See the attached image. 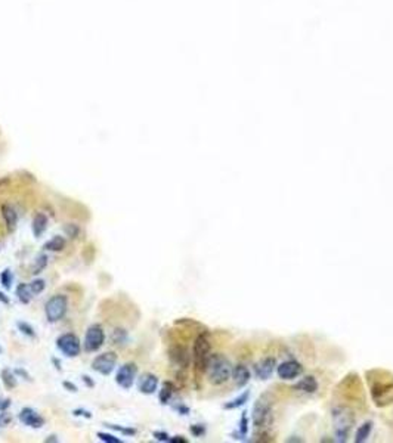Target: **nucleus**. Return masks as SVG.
<instances>
[{
	"mask_svg": "<svg viewBox=\"0 0 393 443\" xmlns=\"http://www.w3.org/2000/svg\"><path fill=\"white\" fill-rule=\"evenodd\" d=\"M294 389L303 391V393H315L318 390V381L314 377H305L294 386Z\"/></svg>",
	"mask_w": 393,
	"mask_h": 443,
	"instance_id": "18",
	"label": "nucleus"
},
{
	"mask_svg": "<svg viewBox=\"0 0 393 443\" xmlns=\"http://www.w3.org/2000/svg\"><path fill=\"white\" fill-rule=\"evenodd\" d=\"M0 302L5 303V305H8V303H9V299H8L3 292H0Z\"/></svg>",
	"mask_w": 393,
	"mask_h": 443,
	"instance_id": "43",
	"label": "nucleus"
},
{
	"mask_svg": "<svg viewBox=\"0 0 393 443\" xmlns=\"http://www.w3.org/2000/svg\"><path fill=\"white\" fill-rule=\"evenodd\" d=\"M46 266H48V256L42 254V256H39V259L36 260V264H34L33 269H31V273L39 275V273L43 272V269H45Z\"/></svg>",
	"mask_w": 393,
	"mask_h": 443,
	"instance_id": "25",
	"label": "nucleus"
},
{
	"mask_svg": "<svg viewBox=\"0 0 393 443\" xmlns=\"http://www.w3.org/2000/svg\"><path fill=\"white\" fill-rule=\"evenodd\" d=\"M17 297L23 305H28L31 302V299H33V292L30 289V285L28 284H20L18 288H17Z\"/></svg>",
	"mask_w": 393,
	"mask_h": 443,
	"instance_id": "20",
	"label": "nucleus"
},
{
	"mask_svg": "<svg viewBox=\"0 0 393 443\" xmlns=\"http://www.w3.org/2000/svg\"><path fill=\"white\" fill-rule=\"evenodd\" d=\"M115 365H117V355L114 352H105L102 355H98L92 362V368L101 375H109L115 369Z\"/></svg>",
	"mask_w": 393,
	"mask_h": 443,
	"instance_id": "8",
	"label": "nucleus"
},
{
	"mask_svg": "<svg viewBox=\"0 0 393 443\" xmlns=\"http://www.w3.org/2000/svg\"><path fill=\"white\" fill-rule=\"evenodd\" d=\"M172 394H173V384L169 383V381H166V383L163 384V389L160 390V402H161L163 405L169 403Z\"/></svg>",
	"mask_w": 393,
	"mask_h": 443,
	"instance_id": "23",
	"label": "nucleus"
},
{
	"mask_svg": "<svg viewBox=\"0 0 393 443\" xmlns=\"http://www.w3.org/2000/svg\"><path fill=\"white\" fill-rule=\"evenodd\" d=\"M210 350H211V346H210V341L207 339L206 334H201L195 339V343H194V365H195V369L198 372H206V368H207V362L210 359Z\"/></svg>",
	"mask_w": 393,
	"mask_h": 443,
	"instance_id": "2",
	"label": "nucleus"
},
{
	"mask_svg": "<svg viewBox=\"0 0 393 443\" xmlns=\"http://www.w3.org/2000/svg\"><path fill=\"white\" fill-rule=\"evenodd\" d=\"M232 380L236 386L242 387L250 381V371L244 365H238L232 369Z\"/></svg>",
	"mask_w": 393,
	"mask_h": 443,
	"instance_id": "17",
	"label": "nucleus"
},
{
	"mask_svg": "<svg viewBox=\"0 0 393 443\" xmlns=\"http://www.w3.org/2000/svg\"><path fill=\"white\" fill-rule=\"evenodd\" d=\"M73 414H74L76 417H86V418L92 417V415H90V412H89V411H84V409H76Z\"/></svg>",
	"mask_w": 393,
	"mask_h": 443,
	"instance_id": "36",
	"label": "nucleus"
},
{
	"mask_svg": "<svg viewBox=\"0 0 393 443\" xmlns=\"http://www.w3.org/2000/svg\"><path fill=\"white\" fill-rule=\"evenodd\" d=\"M136 374H138V366H136V364H133V362L124 364V365L118 368V371L115 374V383L121 389L129 390L132 386L135 384Z\"/></svg>",
	"mask_w": 393,
	"mask_h": 443,
	"instance_id": "7",
	"label": "nucleus"
},
{
	"mask_svg": "<svg viewBox=\"0 0 393 443\" xmlns=\"http://www.w3.org/2000/svg\"><path fill=\"white\" fill-rule=\"evenodd\" d=\"M303 372V368L299 362L296 361H287L283 362L281 365L277 368V374L281 380H294Z\"/></svg>",
	"mask_w": 393,
	"mask_h": 443,
	"instance_id": "10",
	"label": "nucleus"
},
{
	"mask_svg": "<svg viewBox=\"0 0 393 443\" xmlns=\"http://www.w3.org/2000/svg\"><path fill=\"white\" fill-rule=\"evenodd\" d=\"M333 418H334V431H336V440L337 442H346L349 431L353 425V415L350 411L346 409H336L333 412Z\"/></svg>",
	"mask_w": 393,
	"mask_h": 443,
	"instance_id": "4",
	"label": "nucleus"
},
{
	"mask_svg": "<svg viewBox=\"0 0 393 443\" xmlns=\"http://www.w3.org/2000/svg\"><path fill=\"white\" fill-rule=\"evenodd\" d=\"M68 311V299L67 296L64 294H56V296H52L46 306H45V313H46V319L51 322V324H55L58 321H61L65 313Z\"/></svg>",
	"mask_w": 393,
	"mask_h": 443,
	"instance_id": "3",
	"label": "nucleus"
},
{
	"mask_svg": "<svg viewBox=\"0 0 393 443\" xmlns=\"http://www.w3.org/2000/svg\"><path fill=\"white\" fill-rule=\"evenodd\" d=\"M56 347L67 358H77L80 355V352H81L80 339L76 334H73V333H67V334H62L61 337H58V340H56Z\"/></svg>",
	"mask_w": 393,
	"mask_h": 443,
	"instance_id": "5",
	"label": "nucleus"
},
{
	"mask_svg": "<svg viewBox=\"0 0 393 443\" xmlns=\"http://www.w3.org/2000/svg\"><path fill=\"white\" fill-rule=\"evenodd\" d=\"M158 387V378L154 374H142L138 380V389L144 394H153L157 391Z\"/></svg>",
	"mask_w": 393,
	"mask_h": 443,
	"instance_id": "12",
	"label": "nucleus"
},
{
	"mask_svg": "<svg viewBox=\"0 0 393 443\" xmlns=\"http://www.w3.org/2000/svg\"><path fill=\"white\" fill-rule=\"evenodd\" d=\"M17 327H18V330L23 333V334H26L28 337H36V333H34V328L30 325V324H27V322H18L17 324Z\"/></svg>",
	"mask_w": 393,
	"mask_h": 443,
	"instance_id": "29",
	"label": "nucleus"
},
{
	"mask_svg": "<svg viewBox=\"0 0 393 443\" xmlns=\"http://www.w3.org/2000/svg\"><path fill=\"white\" fill-rule=\"evenodd\" d=\"M372 430V424L371 422H364L358 431H356V437H355V442L356 443H364L369 437V433Z\"/></svg>",
	"mask_w": 393,
	"mask_h": 443,
	"instance_id": "22",
	"label": "nucleus"
},
{
	"mask_svg": "<svg viewBox=\"0 0 393 443\" xmlns=\"http://www.w3.org/2000/svg\"><path fill=\"white\" fill-rule=\"evenodd\" d=\"M105 341V333L102 330L101 325L98 324H93L87 328L86 331V336H84V341H83V346H84V350L92 353V352H96L102 347Z\"/></svg>",
	"mask_w": 393,
	"mask_h": 443,
	"instance_id": "6",
	"label": "nucleus"
},
{
	"mask_svg": "<svg viewBox=\"0 0 393 443\" xmlns=\"http://www.w3.org/2000/svg\"><path fill=\"white\" fill-rule=\"evenodd\" d=\"M169 353H170V355H169L170 359H172L176 365L185 368V366H188V364H189V355H188V352L185 350L184 347H173Z\"/></svg>",
	"mask_w": 393,
	"mask_h": 443,
	"instance_id": "16",
	"label": "nucleus"
},
{
	"mask_svg": "<svg viewBox=\"0 0 393 443\" xmlns=\"http://www.w3.org/2000/svg\"><path fill=\"white\" fill-rule=\"evenodd\" d=\"M45 442H59V439L56 436H49V437L45 439Z\"/></svg>",
	"mask_w": 393,
	"mask_h": 443,
	"instance_id": "44",
	"label": "nucleus"
},
{
	"mask_svg": "<svg viewBox=\"0 0 393 443\" xmlns=\"http://www.w3.org/2000/svg\"><path fill=\"white\" fill-rule=\"evenodd\" d=\"M156 439H157L158 442H170V437H169V434L167 433H164V431H154V434H153Z\"/></svg>",
	"mask_w": 393,
	"mask_h": 443,
	"instance_id": "33",
	"label": "nucleus"
},
{
	"mask_svg": "<svg viewBox=\"0 0 393 443\" xmlns=\"http://www.w3.org/2000/svg\"><path fill=\"white\" fill-rule=\"evenodd\" d=\"M248 396H250V393H248V391H245V393H242V394H241L239 397H236V399H234L232 402L226 403V405H225L223 408H225V409H234V408H238V406L244 405V403H245V402L248 400Z\"/></svg>",
	"mask_w": 393,
	"mask_h": 443,
	"instance_id": "24",
	"label": "nucleus"
},
{
	"mask_svg": "<svg viewBox=\"0 0 393 443\" xmlns=\"http://www.w3.org/2000/svg\"><path fill=\"white\" fill-rule=\"evenodd\" d=\"M65 232L68 235H71L73 238H76L77 234H79V228L74 226V225H70V226H65Z\"/></svg>",
	"mask_w": 393,
	"mask_h": 443,
	"instance_id": "35",
	"label": "nucleus"
},
{
	"mask_svg": "<svg viewBox=\"0 0 393 443\" xmlns=\"http://www.w3.org/2000/svg\"><path fill=\"white\" fill-rule=\"evenodd\" d=\"M126 340H127V333L124 330H121V328L114 330V333H112V343L114 344H123V343H126Z\"/></svg>",
	"mask_w": 393,
	"mask_h": 443,
	"instance_id": "27",
	"label": "nucleus"
},
{
	"mask_svg": "<svg viewBox=\"0 0 393 443\" xmlns=\"http://www.w3.org/2000/svg\"><path fill=\"white\" fill-rule=\"evenodd\" d=\"M81 378H83V381L87 384V387H95V381H92V380H90V377H87V375H83Z\"/></svg>",
	"mask_w": 393,
	"mask_h": 443,
	"instance_id": "40",
	"label": "nucleus"
},
{
	"mask_svg": "<svg viewBox=\"0 0 393 443\" xmlns=\"http://www.w3.org/2000/svg\"><path fill=\"white\" fill-rule=\"evenodd\" d=\"M48 229V216L45 213H37L31 223V231L36 238H40Z\"/></svg>",
	"mask_w": 393,
	"mask_h": 443,
	"instance_id": "14",
	"label": "nucleus"
},
{
	"mask_svg": "<svg viewBox=\"0 0 393 443\" xmlns=\"http://www.w3.org/2000/svg\"><path fill=\"white\" fill-rule=\"evenodd\" d=\"M11 406V400L9 399H0V412L6 411Z\"/></svg>",
	"mask_w": 393,
	"mask_h": 443,
	"instance_id": "37",
	"label": "nucleus"
},
{
	"mask_svg": "<svg viewBox=\"0 0 393 443\" xmlns=\"http://www.w3.org/2000/svg\"><path fill=\"white\" fill-rule=\"evenodd\" d=\"M12 422V415L8 411L0 412V427H8Z\"/></svg>",
	"mask_w": 393,
	"mask_h": 443,
	"instance_id": "31",
	"label": "nucleus"
},
{
	"mask_svg": "<svg viewBox=\"0 0 393 443\" xmlns=\"http://www.w3.org/2000/svg\"><path fill=\"white\" fill-rule=\"evenodd\" d=\"M15 372H17V374H20V375H24V377H26L27 381H31V377L28 375V372H27L26 369H21V368H18V369H17Z\"/></svg>",
	"mask_w": 393,
	"mask_h": 443,
	"instance_id": "41",
	"label": "nucleus"
},
{
	"mask_svg": "<svg viewBox=\"0 0 393 443\" xmlns=\"http://www.w3.org/2000/svg\"><path fill=\"white\" fill-rule=\"evenodd\" d=\"M2 381H3V384L6 386V389H9V390L15 389L17 384H18L15 374H14L11 369H8V368H5V369L2 371Z\"/></svg>",
	"mask_w": 393,
	"mask_h": 443,
	"instance_id": "21",
	"label": "nucleus"
},
{
	"mask_svg": "<svg viewBox=\"0 0 393 443\" xmlns=\"http://www.w3.org/2000/svg\"><path fill=\"white\" fill-rule=\"evenodd\" d=\"M274 369H275V359L274 358H266L256 366V374H257V377L260 380H268L272 375Z\"/></svg>",
	"mask_w": 393,
	"mask_h": 443,
	"instance_id": "15",
	"label": "nucleus"
},
{
	"mask_svg": "<svg viewBox=\"0 0 393 443\" xmlns=\"http://www.w3.org/2000/svg\"><path fill=\"white\" fill-rule=\"evenodd\" d=\"M247 417L245 415H242V419H241V433L242 434H245L247 433Z\"/></svg>",
	"mask_w": 393,
	"mask_h": 443,
	"instance_id": "39",
	"label": "nucleus"
},
{
	"mask_svg": "<svg viewBox=\"0 0 393 443\" xmlns=\"http://www.w3.org/2000/svg\"><path fill=\"white\" fill-rule=\"evenodd\" d=\"M271 417H272L271 405H269L265 399H259V400L254 403V408H253V415H251L253 424H254L256 427H265V425L269 424Z\"/></svg>",
	"mask_w": 393,
	"mask_h": 443,
	"instance_id": "9",
	"label": "nucleus"
},
{
	"mask_svg": "<svg viewBox=\"0 0 393 443\" xmlns=\"http://www.w3.org/2000/svg\"><path fill=\"white\" fill-rule=\"evenodd\" d=\"M2 216L5 219V223H6V228L9 232H14L17 229V225H18V214L14 207H11L9 204H3L2 206Z\"/></svg>",
	"mask_w": 393,
	"mask_h": 443,
	"instance_id": "13",
	"label": "nucleus"
},
{
	"mask_svg": "<svg viewBox=\"0 0 393 443\" xmlns=\"http://www.w3.org/2000/svg\"><path fill=\"white\" fill-rule=\"evenodd\" d=\"M206 374L213 386H220L232 377V366L225 356L211 355L207 362Z\"/></svg>",
	"mask_w": 393,
	"mask_h": 443,
	"instance_id": "1",
	"label": "nucleus"
},
{
	"mask_svg": "<svg viewBox=\"0 0 393 443\" xmlns=\"http://www.w3.org/2000/svg\"><path fill=\"white\" fill-rule=\"evenodd\" d=\"M98 439H99L101 442H105V443H121V439L115 437L114 434H109V433H102V431H99V433H98Z\"/></svg>",
	"mask_w": 393,
	"mask_h": 443,
	"instance_id": "30",
	"label": "nucleus"
},
{
	"mask_svg": "<svg viewBox=\"0 0 393 443\" xmlns=\"http://www.w3.org/2000/svg\"><path fill=\"white\" fill-rule=\"evenodd\" d=\"M106 427L114 428V430H118V431H121V433L126 434V436H135V434H136V430H135V428H123V427H120V425H112V424H106Z\"/></svg>",
	"mask_w": 393,
	"mask_h": 443,
	"instance_id": "32",
	"label": "nucleus"
},
{
	"mask_svg": "<svg viewBox=\"0 0 393 443\" xmlns=\"http://www.w3.org/2000/svg\"><path fill=\"white\" fill-rule=\"evenodd\" d=\"M20 421L27 425V427H31V428H42L45 425V418L42 415H39L34 409L31 408H24L21 412H20Z\"/></svg>",
	"mask_w": 393,
	"mask_h": 443,
	"instance_id": "11",
	"label": "nucleus"
},
{
	"mask_svg": "<svg viewBox=\"0 0 393 443\" xmlns=\"http://www.w3.org/2000/svg\"><path fill=\"white\" fill-rule=\"evenodd\" d=\"M170 442H173V443H176V442L186 443V439H184V436H175L173 439H170Z\"/></svg>",
	"mask_w": 393,
	"mask_h": 443,
	"instance_id": "42",
	"label": "nucleus"
},
{
	"mask_svg": "<svg viewBox=\"0 0 393 443\" xmlns=\"http://www.w3.org/2000/svg\"><path fill=\"white\" fill-rule=\"evenodd\" d=\"M30 285V289H31V292H33V296H37V294H40L45 287H46V282L43 281V279H34L33 282H30L28 284Z\"/></svg>",
	"mask_w": 393,
	"mask_h": 443,
	"instance_id": "28",
	"label": "nucleus"
},
{
	"mask_svg": "<svg viewBox=\"0 0 393 443\" xmlns=\"http://www.w3.org/2000/svg\"><path fill=\"white\" fill-rule=\"evenodd\" d=\"M65 245H67V239L64 236L56 235V236H52L43 247L48 251H62L65 248Z\"/></svg>",
	"mask_w": 393,
	"mask_h": 443,
	"instance_id": "19",
	"label": "nucleus"
},
{
	"mask_svg": "<svg viewBox=\"0 0 393 443\" xmlns=\"http://www.w3.org/2000/svg\"><path fill=\"white\" fill-rule=\"evenodd\" d=\"M62 386H64V387H65V389H67L68 391H73V393H76V391H77V386H74V384H73V383H70V381H64V383H62Z\"/></svg>",
	"mask_w": 393,
	"mask_h": 443,
	"instance_id": "38",
	"label": "nucleus"
},
{
	"mask_svg": "<svg viewBox=\"0 0 393 443\" xmlns=\"http://www.w3.org/2000/svg\"><path fill=\"white\" fill-rule=\"evenodd\" d=\"M191 431H192V434L194 436H197V437H200V436H203L204 434V427L203 425H192L191 427Z\"/></svg>",
	"mask_w": 393,
	"mask_h": 443,
	"instance_id": "34",
	"label": "nucleus"
},
{
	"mask_svg": "<svg viewBox=\"0 0 393 443\" xmlns=\"http://www.w3.org/2000/svg\"><path fill=\"white\" fill-rule=\"evenodd\" d=\"M12 281H14V276H12L11 269H5V270L0 273V282H2V285L6 288V289H11V287H12Z\"/></svg>",
	"mask_w": 393,
	"mask_h": 443,
	"instance_id": "26",
	"label": "nucleus"
}]
</instances>
